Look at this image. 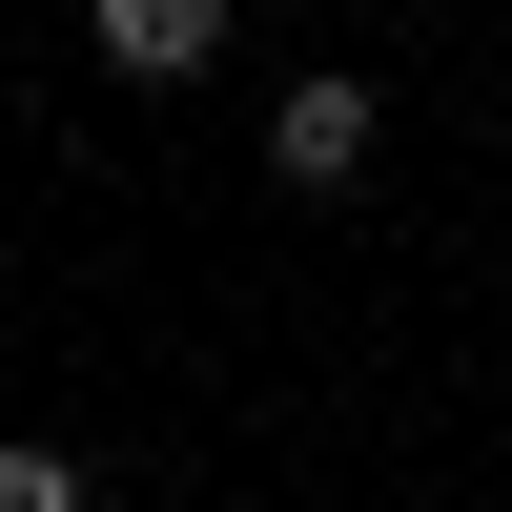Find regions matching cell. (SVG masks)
<instances>
[{"label":"cell","mask_w":512,"mask_h":512,"mask_svg":"<svg viewBox=\"0 0 512 512\" xmlns=\"http://www.w3.org/2000/svg\"><path fill=\"white\" fill-rule=\"evenodd\" d=\"M0 512H82V451H41V431H21V451H0Z\"/></svg>","instance_id":"3957f363"},{"label":"cell","mask_w":512,"mask_h":512,"mask_svg":"<svg viewBox=\"0 0 512 512\" xmlns=\"http://www.w3.org/2000/svg\"><path fill=\"white\" fill-rule=\"evenodd\" d=\"M369 144H390V103H369V82H287V123H267V164H287V185H369Z\"/></svg>","instance_id":"6da1fadb"},{"label":"cell","mask_w":512,"mask_h":512,"mask_svg":"<svg viewBox=\"0 0 512 512\" xmlns=\"http://www.w3.org/2000/svg\"><path fill=\"white\" fill-rule=\"evenodd\" d=\"M82 41H103L123 82H205L226 62V0H82Z\"/></svg>","instance_id":"7a4b0ae2"}]
</instances>
